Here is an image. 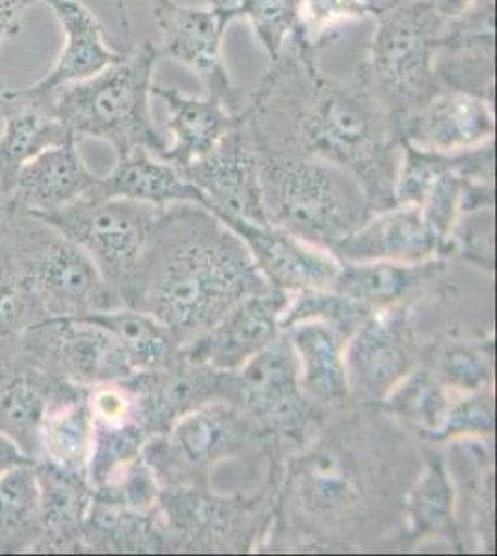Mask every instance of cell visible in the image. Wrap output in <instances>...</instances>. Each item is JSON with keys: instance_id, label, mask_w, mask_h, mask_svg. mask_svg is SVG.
Segmentation results:
<instances>
[{"instance_id": "obj_1", "label": "cell", "mask_w": 497, "mask_h": 556, "mask_svg": "<svg viewBox=\"0 0 497 556\" xmlns=\"http://www.w3.org/2000/svg\"><path fill=\"white\" fill-rule=\"evenodd\" d=\"M322 51L294 34L264 78L246 88L239 115L259 149L338 164L359 178L375 212L392 208L401 152L396 121L359 71L347 83L323 73Z\"/></svg>"}, {"instance_id": "obj_2", "label": "cell", "mask_w": 497, "mask_h": 556, "mask_svg": "<svg viewBox=\"0 0 497 556\" xmlns=\"http://www.w3.org/2000/svg\"><path fill=\"white\" fill-rule=\"evenodd\" d=\"M265 286L238 235L201 204L178 203L160 212L123 303L162 323L186 349Z\"/></svg>"}, {"instance_id": "obj_3", "label": "cell", "mask_w": 497, "mask_h": 556, "mask_svg": "<svg viewBox=\"0 0 497 556\" xmlns=\"http://www.w3.org/2000/svg\"><path fill=\"white\" fill-rule=\"evenodd\" d=\"M381 421L368 417L346 419L327 429L296 458H291L284 510L294 521L323 536L349 534L355 521L375 516V506L396 500L397 484L405 486V477L394 471L405 460L407 443L384 450L396 432H381Z\"/></svg>"}, {"instance_id": "obj_4", "label": "cell", "mask_w": 497, "mask_h": 556, "mask_svg": "<svg viewBox=\"0 0 497 556\" xmlns=\"http://www.w3.org/2000/svg\"><path fill=\"white\" fill-rule=\"evenodd\" d=\"M257 152L271 227L334 253L375 212L362 182L340 165L297 152Z\"/></svg>"}, {"instance_id": "obj_5", "label": "cell", "mask_w": 497, "mask_h": 556, "mask_svg": "<svg viewBox=\"0 0 497 556\" xmlns=\"http://www.w3.org/2000/svg\"><path fill=\"white\" fill-rule=\"evenodd\" d=\"M160 60L157 43L146 41L86 80L41 97L21 91L41 102L78 141L101 139L114 147L117 156L134 149L162 156L167 143L152 123L151 110L154 70Z\"/></svg>"}, {"instance_id": "obj_6", "label": "cell", "mask_w": 497, "mask_h": 556, "mask_svg": "<svg viewBox=\"0 0 497 556\" xmlns=\"http://www.w3.org/2000/svg\"><path fill=\"white\" fill-rule=\"evenodd\" d=\"M375 21L377 28L359 73L397 127L442 89L435 64L444 21L428 0H397Z\"/></svg>"}, {"instance_id": "obj_7", "label": "cell", "mask_w": 497, "mask_h": 556, "mask_svg": "<svg viewBox=\"0 0 497 556\" xmlns=\"http://www.w3.org/2000/svg\"><path fill=\"white\" fill-rule=\"evenodd\" d=\"M17 215L28 240L20 247L13 267L38 308L49 317L89 316L120 308L115 291L83 247L44 219Z\"/></svg>"}, {"instance_id": "obj_8", "label": "cell", "mask_w": 497, "mask_h": 556, "mask_svg": "<svg viewBox=\"0 0 497 556\" xmlns=\"http://www.w3.org/2000/svg\"><path fill=\"white\" fill-rule=\"evenodd\" d=\"M162 208L91 190L44 222L83 247L108 286L123 298L146 254ZM39 219V217H38Z\"/></svg>"}, {"instance_id": "obj_9", "label": "cell", "mask_w": 497, "mask_h": 556, "mask_svg": "<svg viewBox=\"0 0 497 556\" xmlns=\"http://www.w3.org/2000/svg\"><path fill=\"white\" fill-rule=\"evenodd\" d=\"M152 21L160 34V58H171L189 67L201 78L207 96L218 97L239 115L246 88L233 83L223 60V39L228 25L236 21L233 8H197L176 0H154Z\"/></svg>"}, {"instance_id": "obj_10", "label": "cell", "mask_w": 497, "mask_h": 556, "mask_svg": "<svg viewBox=\"0 0 497 556\" xmlns=\"http://www.w3.org/2000/svg\"><path fill=\"white\" fill-rule=\"evenodd\" d=\"M227 401L268 429L297 437L309 424L310 403L288 336L277 334L244 366L228 374Z\"/></svg>"}, {"instance_id": "obj_11", "label": "cell", "mask_w": 497, "mask_h": 556, "mask_svg": "<svg viewBox=\"0 0 497 556\" xmlns=\"http://www.w3.org/2000/svg\"><path fill=\"white\" fill-rule=\"evenodd\" d=\"M183 175L204 193L208 210L220 219L270 225L262 199L259 152L241 115L220 143L183 169Z\"/></svg>"}, {"instance_id": "obj_12", "label": "cell", "mask_w": 497, "mask_h": 556, "mask_svg": "<svg viewBox=\"0 0 497 556\" xmlns=\"http://www.w3.org/2000/svg\"><path fill=\"white\" fill-rule=\"evenodd\" d=\"M26 336L32 348L75 384H117L136 375L117 338L91 317H47L26 329Z\"/></svg>"}, {"instance_id": "obj_13", "label": "cell", "mask_w": 497, "mask_h": 556, "mask_svg": "<svg viewBox=\"0 0 497 556\" xmlns=\"http://www.w3.org/2000/svg\"><path fill=\"white\" fill-rule=\"evenodd\" d=\"M167 430L164 447L151 450L149 468L158 475L197 473L233 455L246 442L251 419L227 399H214L178 417Z\"/></svg>"}, {"instance_id": "obj_14", "label": "cell", "mask_w": 497, "mask_h": 556, "mask_svg": "<svg viewBox=\"0 0 497 556\" xmlns=\"http://www.w3.org/2000/svg\"><path fill=\"white\" fill-rule=\"evenodd\" d=\"M121 384L133 395L134 419L149 432H167L178 417L214 399L228 397V374L189 361L184 354L171 366L136 374Z\"/></svg>"}, {"instance_id": "obj_15", "label": "cell", "mask_w": 497, "mask_h": 556, "mask_svg": "<svg viewBox=\"0 0 497 556\" xmlns=\"http://www.w3.org/2000/svg\"><path fill=\"white\" fill-rule=\"evenodd\" d=\"M288 303V291L265 286L234 304L207 334L183 349L184 354L223 374L236 371L281 332Z\"/></svg>"}, {"instance_id": "obj_16", "label": "cell", "mask_w": 497, "mask_h": 556, "mask_svg": "<svg viewBox=\"0 0 497 556\" xmlns=\"http://www.w3.org/2000/svg\"><path fill=\"white\" fill-rule=\"evenodd\" d=\"M399 139L423 151L457 154L494 141V102L485 97L440 89L397 125Z\"/></svg>"}, {"instance_id": "obj_17", "label": "cell", "mask_w": 497, "mask_h": 556, "mask_svg": "<svg viewBox=\"0 0 497 556\" xmlns=\"http://www.w3.org/2000/svg\"><path fill=\"white\" fill-rule=\"evenodd\" d=\"M442 89L496 99V0H481L460 20L444 23L436 52Z\"/></svg>"}, {"instance_id": "obj_18", "label": "cell", "mask_w": 497, "mask_h": 556, "mask_svg": "<svg viewBox=\"0 0 497 556\" xmlns=\"http://www.w3.org/2000/svg\"><path fill=\"white\" fill-rule=\"evenodd\" d=\"M246 243L260 273L284 291L325 290L340 273V262L281 228L221 219Z\"/></svg>"}, {"instance_id": "obj_19", "label": "cell", "mask_w": 497, "mask_h": 556, "mask_svg": "<svg viewBox=\"0 0 497 556\" xmlns=\"http://www.w3.org/2000/svg\"><path fill=\"white\" fill-rule=\"evenodd\" d=\"M344 358L349 393L362 401L386 397L412 366L405 317L390 311L372 314L352 332Z\"/></svg>"}, {"instance_id": "obj_20", "label": "cell", "mask_w": 497, "mask_h": 556, "mask_svg": "<svg viewBox=\"0 0 497 556\" xmlns=\"http://www.w3.org/2000/svg\"><path fill=\"white\" fill-rule=\"evenodd\" d=\"M78 152V141L51 147L21 169L2 203L21 214L44 219L75 203L99 184Z\"/></svg>"}, {"instance_id": "obj_21", "label": "cell", "mask_w": 497, "mask_h": 556, "mask_svg": "<svg viewBox=\"0 0 497 556\" xmlns=\"http://www.w3.org/2000/svg\"><path fill=\"white\" fill-rule=\"evenodd\" d=\"M442 245L418 206H392L372 215L362 227L334 249L341 262H401L420 264Z\"/></svg>"}, {"instance_id": "obj_22", "label": "cell", "mask_w": 497, "mask_h": 556, "mask_svg": "<svg viewBox=\"0 0 497 556\" xmlns=\"http://www.w3.org/2000/svg\"><path fill=\"white\" fill-rule=\"evenodd\" d=\"M51 8L65 34V43L57 64L38 83L25 89L28 96L41 97L67 84L80 83L120 62L123 54L110 49L104 28L94 12L78 0H38Z\"/></svg>"}, {"instance_id": "obj_23", "label": "cell", "mask_w": 497, "mask_h": 556, "mask_svg": "<svg viewBox=\"0 0 497 556\" xmlns=\"http://www.w3.org/2000/svg\"><path fill=\"white\" fill-rule=\"evenodd\" d=\"M152 96L162 99L170 112L171 143L160 159L178 172L212 151L239 121V115L214 96H186L181 89L152 86Z\"/></svg>"}, {"instance_id": "obj_24", "label": "cell", "mask_w": 497, "mask_h": 556, "mask_svg": "<svg viewBox=\"0 0 497 556\" xmlns=\"http://www.w3.org/2000/svg\"><path fill=\"white\" fill-rule=\"evenodd\" d=\"M288 330L301 390L310 405H338L349 397L346 375V345L349 332L333 323L309 319Z\"/></svg>"}, {"instance_id": "obj_25", "label": "cell", "mask_w": 497, "mask_h": 556, "mask_svg": "<svg viewBox=\"0 0 497 556\" xmlns=\"http://www.w3.org/2000/svg\"><path fill=\"white\" fill-rule=\"evenodd\" d=\"M7 97V119L0 132V201L7 199L30 160L67 139H76L62 121L21 89H8Z\"/></svg>"}, {"instance_id": "obj_26", "label": "cell", "mask_w": 497, "mask_h": 556, "mask_svg": "<svg viewBox=\"0 0 497 556\" xmlns=\"http://www.w3.org/2000/svg\"><path fill=\"white\" fill-rule=\"evenodd\" d=\"M95 190L102 195L125 197L158 208L178 203L201 204L208 208L207 197L196 184L184 177L175 165L147 149H134L117 156L112 173L99 178Z\"/></svg>"}, {"instance_id": "obj_27", "label": "cell", "mask_w": 497, "mask_h": 556, "mask_svg": "<svg viewBox=\"0 0 497 556\" xmlns=\"http://www.w3.org/2000/svg\"><path fill=\"white\" fill-rule=\"evenodd\" d=\"M88 317L104 325L117 338L134 374L164 369L183 356V348L176 343L170 330L146 312L114 308L89 314Z\"/></svg>"}, {"instance_id": "obj_28", "label": "cell", "mask_w": 497, "mask_h": 556, "mask_svg": "<svg viewBox=\"0 0 497 556\" xmlns=\"http://www.w3.org/2000/svg\"><path fill=\"white\" fill-rule=\"evenodd\" d=\"M94 443V414L88 399L70 395L49 406L39 427V447L47 462L86 477Z\"/></svg>"}, {"instance_id": "obj_29", "label": "cell", "mask_w": 497, "mask_h": 556, "mask_svg": "<svg viewBox=\"0 0 497 556\" xmlns=\"http://www.w3.org/2000/svg\"><path fill=\"white\" fill-rule=\"evenodd\" d=\"M427 267L425 262H344L331 290L362 304L370 312L390 308L427 275Z\"/></svg>"}, {"instance_id": "obj_30", "label": "cell", "mask_w": 497, "mask_h": 556, "mask_svg": "<svg viewBox=\"0 0 497 556\" xmlns=\"http://www.w3.org/2000/svg\"><path fill=\"white\" fill-rule=\"evenodd\" d=\"M39 486L41 532L62 542L80 529L89 508L83 475L71 473L51 462L36 468Z\"/></svg>"}, {"instance_id": "obj_31", "label": "cell", "mask_w": 497, "mask_h": 556, "mask_svg": "<svg viewBox=\"0 0 497 556\" xmlns=\"http://www.w3.org/2000/svg\"><path fill=\"white\" fill-rule=\"evenodd\" d=\"M405 516L415 536L440 534L449 529L453 519V488L440 456H428L427 468L405 497Z\"/></svg>"}, {"instance_id": "obj_32", "label": "cell", "mask_w": 497, "mask_h": 556, "mask_svg": "<svg viewBox=\"0 0 497 556\" xmlns=\"http://www.w3.org/2000/svg\"><path fill=\"white\" fill-rule=\"evenodd\" d=\"M147 430L138 421L104 424L94 419V443L89 453V482L95 490L112 484L133 462L138 460Z\"/></svg>"}, {"instance_id": "obj_33", "label": "cell", "mask_w": 497, "mask_h": 556, "mask_svg": "<svg viewBox=\"0 0 497 556\" xmlns=\"http://www.w3.org/2000/svg\"><path fill=\"white\" fill-rule=\"evenodd\" d=\"M41 531L38 477L34 464H25L0 477V547Z\"/></svg>"}, {"instance_id": "obj_34", "label": "cell", "mask_w": 497, "mask_h": 556, "mask_svg": "<svg viewBox=\"0 0 497 556\" xmlns=\"http://www.w3.org/2000/svg\"><path fill=\"white\" fill-rule=\"evenodd\" d=\"M49 406V395L39 382L30 377L10 380L0 388V432L30 455L32 445L39 447V427Z\"/></svg>"}, {"instance_id": "obj_35", "label": "cell", "mask_w": 497, "mask_h": 556, "mask_svg": "<svg viewBox=\"0 0 497 556\" xmlns=\"http://www.w3.org/2000/svg\"><path fill=\"white\" fill-rule=\"evenodd\" d=\"M384 401L392 414L403 417L431 437L440 429L449 406L440 382L427 371H415L405 377L392 388Z\"/></svg>"}, {"instance_id": "obj_36", "label": "cell", "mask_w": 497, "mask_h": 556, "mask_svg": "<svg viewBox=\"0 0 497 556\" xmlns=\"http://www.w3.org/2000/svg\"><path fill=\"white\" fill-rule=\"evenodd\" d=\"M236 20L251 23L271 62L283 54L291 36L299 30L301 0H238L233 7Z\"/></svg>"}, {"instance_id": "obj_37", "label": "cell", "mask_w": 497, "mask_h": 556, "mask_svg": "<svg viewBox=\"0 0 497 556\" xmlns=\"http://www.w3.org/2000/svg\"><path fill=\"white\" fill-rule=\"evenodd\" d=\"M372 314L373 312L364 308L362 304L344 298L331 288L302 290L299 291V298L294 303L290 301L286 306L281 317V330L290 329L296 323L320 319V321L333 323L352 334Z\"/></svg>"}, {"instance_id": "obj_38", "label": "cell", "mask_w": 497, "mask_h": 556, "mask_svg": "<svg viewBox=\"0 0 497 556\" xmlns=\"http://www.w3.org/2000/svg\"><path fill=\"white\" fill-rule=\"evenodd\" d=\"M381 8L370 0H301L299 30L302 39L327 47L341 25L351 21L375 20Z\"/></svg>"}, {"instance_id": "obj_39", "label": "cell", "mask_w": 497, "mask_h": 556, "mask_svg": "<svg viewBox=\"0 0 497 556\" xmlns=\"http://www.w3.org/2000/svg\"><path fill=\"white\" fill-rule=\"evenodd\" d=\"M494 430V403L490 395L473 392L470 397L447 406L440 429L433 438L459 437V434H490Z\"/></svg>"}, {"instance_id": "obj_40", "label": "cell", "mask_w": 497, "mask_h": 556, "mask_svg": "<svg viewBox=\"0 0 497 556\" xmlns=\"http://www.w3.org/2000/svg\"><path fill=\"white\" fill-rule=\"evenodd\" d=\"M440 374L447 386L462 392H479L490 382L488 362L467 345L447 349L442 356Z\"/></svg>"}, {"instance_id": "obj_41", "label": "cell", "mask_w": 497, "mask_h": 556, "mask_svg": "<svg viewBox=\"0 0 497 556\" xmlns=\"http://www.w3.org/2000/svg\"><path fill=\"white\" fill-rule=\"evenodd\" d=\"M457 236L462 256L488 271L494 269V208L464 212Z\"/></svg>"}, {"instance_id": "obj_42", "label": "cell", "mask_w": 497, "mask_h": 556, "mask_svg": "<svg viewBox=\"0 0 497 556\" xmlns=\"http://www.w3.org/2000/svg\"><path fill=\"white\" fill-rule=\"evenodd\" d=\"M28 306L38 308L28 295L20 273L12 267L0 266V334L26 327Z\"/></svg>"}, {"instance_id": "obj_43", "label": "cell", "mask_w": 497, "mask_h": 556, "mask_svg": "<svg viewBox=\"0 0 497 556\" xmlns=\"http://www.w3.org/2000/svg\"><path fill=\"white\" fill-rule=\"evenodd\" d=\"M38 0H0V49L4 41L21 33L23 13Z\"/></svg>"}, {"instance_id": "obj_44", "label": "cell", "mask_w": 497, "mask_h": 556, "mask_svg": "<svg viewBox=\"0 0 497 556\" xmlns=\"http://www.w3.org/2000/svg\"><path fill=\"white\" fill-rule=\"evenodd\" d=\"M25 464H34L32 456L21 450L20 443L13 442L12 438L0 432V477Z\"/></svg>"}, {"instance_id": "obj_45", "label": "cell", "mask_w": 497, "mask_h": 556, "mask_svg": "<svg viewBox=\"0 0 497 556\" xmlns=\"http://www.w3.org/2000/svg\"><path fill=\"white\" fill-rule=\"evenodd\" d=\"M479 2L481 0H428V4L444 23H451V21L464 17L467 13L477 7Z\"/></svg>"}, {"instance_id": "obj_46", "label": "cell", "mask_w": 497, "mask_h": 556, "mask_svg": "<svg viewBox=\"0 0 497 556\" xmlns=\"http://www.w3.org/2000/svg\"><path fill=\"white\" fill-rule=\"evenodd\" d=\"M8 89L2 80H0V132H2V127H4V119H7L8 112Z\"/></svg>"}, {"instance_id": "obj_47", "label": "cell", "mask_w": 497, "mask_h": 556, "mask_svg": "<svg viewBox=\"0 0 497 556\" xmlns=\"http://www.w3.org/2000/svg\"><path fill=\"white\" fill-rule=\"evenodd\" d=\"M238 0H207L208 7L214 8H233Z\"/></svg>"}, {"instance_id": "obj_48", "label": "cell", "mask_w": 497, "mask_h": 556, "mask_svg": "<svg viewBox=\"0 0 497 556\" xmlns=\"http://www.w3.org/2000/svg\"><path fill=\"white\" fill-rule=\"evenodd\" d=\"M372 4H375V7L381 8V10H384V8L392 7V4H396L397 0H370Z\"/></svg>"}]
</instances>
